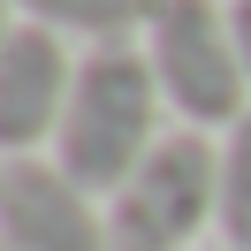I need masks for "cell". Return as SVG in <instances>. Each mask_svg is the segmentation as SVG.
<instances>
[{"label": "cell", "instance_id": "cell-3", "mask_svg": "<svg viewBox=\"0 0 251 251\" xmlns=\"http://www.w3.org/2000/svg\"><path fill=\"white\" fill-rule=\"evenodd\" d=\"M205 228H221V137L175 122L107 198V236L114 251H198Z\"/></svg>", "mask_w": 251, "mask_h": 251}, {"label": "cell", "instance_id": "cell-1", "mask_svg": "<svg viewBox=\"0 0 251 251\" xmlns=\"http://www.w3.org/2000/svg\"><path fill=\"white\" fill-rule=\"evenodd\" d=\"M160 137H168V92H160L145 46L137 38H129V46H84L76 53L69 114H61V129H53V160H61L92 198H114Z\"/></svg>", "mask_w": 251, "mask_h": 251}, {"label": "cell", "instance_id": "cell-9", "mask_svg": "<svg viewBox=\"0 0 251 251\" xmlns=\"http://www.w3.org/2000/svg\"><path fill=\"white\" fill-rule=\"evenodd\" d=\"M16 23H23V16H16V0H0V46H8V31H16Z\"/></svg>", "mask_w": 251, "mask_h": 251}, {"label": "cell", "instance_id": "cell-5", "mask_svg": "<svg viewBox=\"0 0 251 251\" xmlns=\"http://www.w3.org/2000/svg\"><path fill=\"white\" fill-rule=\"evenodd\" d=\"M76 92V53L69 38L16 23L8 46H0V160H31L38 145H53Z\"/></svg>", "mask_w": 251, "mask_h": 251}, {"label": "cell", "instance_id": "cell-7", "mask_svg": "<svg viewBox=\"0 0 251 251\" xmlns=\"http://www.w3.org/2000/svg\"><path fill=\"white\" fill-rule=\"evenodd\" d=\"M221 244L251 251V114L221 129Z\"/></svg>", "mask_w": 251, "mask_h": 251}, {"label": "cell", "instance_id": "cell-11", "mask_svg": "<svg viewBox=\"0 0 251 251\" xmlns=\"http://www.w3.org/2000/svg\"><path fill=\"white\" fill-rule=\"evenodd\" d=\"M0 168H8V160H0Z\"/></svg>", "mask_w": 251, "mask_h": 251}, {"label": "cell", "instance_id": "cell-4", "mask_svg": "<svg viewBox=\"0 0 251 251\" xmlns=\"http://www.w3.org/2000/svg\"><path fill=\"white\" fill-rule=\"evenodd\" d=\"M0 244L8 251H114L107 198H92L46 152L8 160L0 168Z\"/></svg>", "mask_w": 251, "mask_h": 251}, {"label": "cell", "instance_id": "cell-2", "mask_svg": "<svg viewBox=\"0 0 251 251\" xmlns=\"http://www.w3.org/2000/svg\"><path fill=\"white\" fill-rule=\"evenodd\" d=\"M137 46L183 129L213 137V129H236L251 114V76H244V53H236L228 0H152V23H145Z\"/></svg>", "mask_w": 251, "mask_h": 251}, {"label": "cell", "instance_id": "cell-10", "mask_svg": "<svg viewBox=\"0 0 251 251\" xmlns=\"http://www.w3.org/2000/svg\"><path fill=\"white\" fill-rule=\"evenodd\" d=\"M221 251H236V244H221Z\"/></svg>", "mask_w": 251, "mask_h": 251}, {"label": "cell", "instance_id": "cell-12", "mask_svg": "<svg viewBox=\"0 0 251 251\" xmlns=\"http://www.w3.org/2000/svg\"><path fill=\"white\" fill-rule=\"evenodd\" d=\"M0 251H8V244H0Z\"/></svg>", "mask_w": 251, "mask_h": 251}, {"label": "cell", "instance_id": "cell-8", "mask_svg": "<svg viewBox=\"0 0 251 251\" xmlns=\"http://www.w3.org/2000/svg\"><path fill=\"white\" fill-rule=\"evenodd\" d=\"M228 23H236V53H244V76H251V0H228Z\"/></svg>", "mask_w": 251, "mask_h": 251}, {"label": "cell", "instance_id": "cell-6", "mask_svg": "<svg viewBox=\"0 0 251 251\" xmlns=\"http://www.w3.org/2000/svg\"><path fill=\"white\" fill-rule=\"evenodd\" d=\"M16 16L53 38H84V46H129L152 23V0H16Z\"/></svg>", "mask_w": 251, "mask_h": 251}]
</instances>
